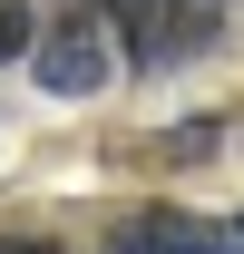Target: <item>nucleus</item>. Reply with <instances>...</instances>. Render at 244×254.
Listing matches in <instances>:
<instances>
[{
	"mask_svg": "<svg viewBox=\"0 0 244 254\" xmlns=\"http://www.w3.org/2000/svg\"><path fill=\"white\" fill-rule=\"evenodd\" d=\"M118 59H127V39H118V20H108V0L59 10V20L39 30V49H30V68H39L49 98H98L108 78H118Z\"/></svg>",
	"mask_w": 244,
	"mask_h": 254,
	"instance_id": "obj_1",
	"label": "nucleus"
},
{
	"mask_svg": "<svg viewBox=\"0 0 244 254\" xmlns=\"http://www.w3.org/2000/svg\"><path fill=\"white\" fill-rule=\"evenodd\" d=\"M108 20L127 39V68H176L195 49H215L225 0H108Z\"/></svg>",
	"mask_w": 244,
	"mask_h": 254,
	"instance_id": "obj_2",
	"label": "nucleus"
},
{
	"mask_svg": "<svg viewBox=\"0 0 244 254\" xmlns=\"http://www.w3.org/2000/svg\"><path fill=\"white\" fill-rule=\"evenodd\" d=\"M108 254H244V225H205L185 205H137L108 225Z\"/></svg>",
	"mask_w": 244,
	"mask_h": 254,
	"instance_id": "obj_3",
	"label": "nucleus"
},
{
	"mask_svg": "<svg viewBox=\"0 0 244 254\" xmlns=\"http://www.w3.org/2000/svg\"><path fill=\"white\" fill-rule=\"evenodd\" d=\"M39 20H30V0H0V59H30V49H39Z\"/></svg>",
	"mask_w": 244,
	"mask_h": 254,
	"instance_id": "obj_4",
	"label": "nucleus"
},
{
	"mask_svg": "<svg viewBox=\"0 0 244 254\" xmlns=\"http://www.w3.org/2000/svg\"><path fill=\"white\" fill-rule=\"evenodd\" d=\"M235 225H244V215H235Z\"/></svg>",
	"mask_w": 244,
	"mask_h": 254,
	"instance_id": "obj_5",
	"label": "nucleus"
}]
</instances>
